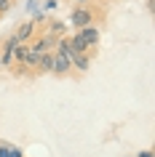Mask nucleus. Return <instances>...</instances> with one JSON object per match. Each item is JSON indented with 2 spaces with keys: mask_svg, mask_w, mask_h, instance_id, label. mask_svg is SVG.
<instances>
[{
  "mask_svg": "<svg viewBox=\"0 0 155 157\" xmlns=\"http://www.w3.org/2000/svg\"><path fill=\"white\" fill-rule=\"evenodd\" d=\"M70 24H72L75 29H83V27H88V24H96V13H94V8H91L88 3H86V6H75V8L70 11Z\"/></svg>",
  "mask_w": 155,
  "mask_h": 157,
  "instance_id": "f257e3e1",
  "label": "nucleus"
},
{
  "mask_svg": "<svg viewBox=\"0 0 155 157\" xmlns=\"http://www.w3.org/2000/svg\"><path fill=\"white\" fill-rule=\"evenodd\" d=\"M54 77H67V75H72V64H70V59L64 53H59L54 51V69H51Z\"/></svg>",
  "mask_w": 155,
  "mask_h": 157,
  "instance_id": "f03ea898",
  "label": "nucleus"
},
{
  "mask_svg": "<svg viewBox=\"0 0 155 157\" xmlns=\"http://www.w3.org/2000/svg\"><path fill=\"white\" fill-rule=\"evenodd\" d=\"M38 35V21H22V24L14 29V37H16V43H30Z\"/></svg>",
  "mask_w": 155,
  "mask_h": 157,
  "instance_id": "7ed1b4c3",
  "label": "nucleus"
},
{
  "mask_svg": "<svg viewBox=\"0 0 155 157\" xmlns=\"http://www.w3.org/2000/svg\"><path fill=\"white\" fill-rule=\"evenodd\" d=\"M94 56H96V51H91V53H72L70 64H72L75 72H88L91 64H94Z\"/></svg>",
  "mask_w": 155,
  "mask_h": 157,
  "instance_id": "20e7f679",
  "label": "nucleus"
},
{
  "mask_svg": "<svg viewBox=\"0 0 155 157\" xmlns=\"http://www.w3.org/2000/svg\"><path fill=\"white\" fill-rule=\"evenodd\" d=\"M16 45H19V43H16L14 35L3 40V45H0V67H11V64H14V48H16Z\"/></svg>",
  "mask_w": 155,
  "mask_h": 157,
  "instance_id": "39448f33",
  "label": "nucleus"
},
{
  "mask_svg": "<svg viewBox=\"0 0 155 157\" xmlns=\"http://www.w3.org/2000/svg\"><path fill=\"white\" fill-rule=\"evenodd\" d=\"M78 35L83 37V43L88 48H96L99 45V27L96 24H88V27H83V29H78Z\"/></svg>",
  "mask_w": 155,
  "mask_h": 157,
  "instance_id": "423d86ee",
  "label": "nucleus"
},
{
  "mask_svg": "<svg viewBox=\"0 0 155 157\" xmlns=\"http://www.w3.org/2000/svg\"><path fill=\"white\" fill-rule=\"evenodd\" d=\"M51 69H54V51H48V53H43V56H40V61H38V67H35L32 77H35V75H48Z\"/></svg>",
  "mask_w": 155,
  "mask_h": 157,
  "instance_id": "0eeeda50",
  "label": "nucleus"
},
{
  "mask_svg": "<svg viewBox=\"0 0 155 157\" xmlns=\"http://www.w3.org/2000/svg\"><path fill=\"white\" fill-rule=\"evenodd\" d=\"M70 48H72V53H91V51H96V48H88L86 43H83V37L78 32L70 35Z\"/></svg>",
  "mask_w": 155,
  "mask_h": 157,
  "instance_id": "6e6552de",
  "label": "nucleus"
},
{
  "mask_svg": "<svg viewBox=\"0 0 155 157\" xmlns=\"http://www.w3.org/2000/svg\"><path fill=\"white\" fill-rule=\"evenodd\" d=\"M27 56H30V45H27V43H19L16 48H14V64H22V67H24ZM14 64H11V67H14Z\"/></svg>",
  "mask_w": 155,
  "mask_h": 157,
  "instance_id": "1a4fd4ad",
  "label": "nucleus"
},
{
  "mask_svg": "<svg viewBox=\"0 0 155 157\" xmlns=\"http://www.w3.org/2000/svg\"><path fill=\"white\" fill-rule=\"evenodd\" d=\"M11 6H14V0H0V16H3V13H8Z\"/></svg>",
  "mask_w": 155,
  "mask_h": 157,
  "instance_id": "9d476101",
  "label": "nucleus"
},
{
  "mask_svg": "<svg viewBox=\"0 0 155 157\" xmlns=\"http://www.w3.org/2000/svg\"><path fill=\"white\" fill-rule=\"evenodd\" d=\"M11 152H14V147H8V144L0 141V157H11Z\"/></svg>",
  "mask_w": 155,
  "mask_h": 157,
  "instance_id": "9b49d317",
  "label": "nucleus"
},
{
  "mask_svg": "<svg viewBox=\"0 0 155 157\" xmlns=\"http://www.w3.org/2000/svg\"><path fill=\"white\" fill-rule=\"evenodd\" d=\"M11 157H22V149H16V147H14V152H11Z\"/></svg>",
  "mask_w": 155,
  "mask_h": 157,
  "instance_id": "f8f14e48",
  "label": "nucleus"
},
{
  "mask_svg": "<svg viewBox=\"0 0 155 157\" xmlns=\"http://www.w3.org/2000/svg\"><path fill=\"white\" fill-rule=\"evenodd\" d=\"M139 157H153V152H150V149H147V152H142V155Z\"/></svg>",
  "mask_w": 155,
  "mask_h": 157,
  "instance_id": "ddd939ff",
  "label": "nucleus"
},
{
  "mask_svg": "<svg viewBox=\"0 0 155 157\" xmlns=\"http://www.w3.org/2000/svg\"><path fill=\"white\" fill-rule=\"evenodd\" d=\"M86 3H88V0H78V6H86Z\"/></svg>",
  "mask_w": 155,
  "mask_h": 157,
  "instance_id": "4468645a",
  "label": "nucleus"
}]
</instances>
